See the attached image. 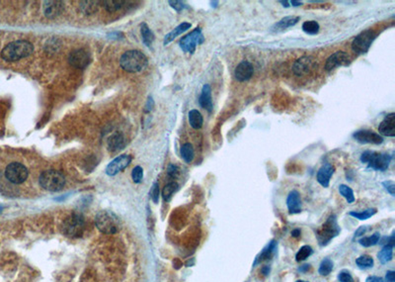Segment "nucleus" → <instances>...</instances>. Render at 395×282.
Returning a JSON list of instances; mask_svg holds the SVG:
<instances>
[{"label":"nucleus","mask_w":395,"mask_h":282,"mask_svg":"<svg viewBox=\"0 0 395 282\" xmlns=\"http://www.w3.org/2000/svg\"><path fill=\"white\" fill-rule=\"evenodd\" d=\"M286 206L289 214H299L302 212V198L298 190H291L288 193Z\"/></svg>","instance_id":"nucleus-18"},{"label":"nucleus","mask_w":395,"mask_h":282,"mask_svg":"<svg viewBox=\"0 0 395 282\" xmlns=\"http://www.w3.org/2000/svg\"><path fill=\"white\" fill-rule=\"evenodd\" d=\"M356 263L361 268H371V267L373 266L374 261H373V258L371 256L364 255V256H361L360 258H357Z\"/></svg>","instance_id":"nucleus-37"},{"label":"nucleus","mask_w":395,"mask_h":282,"mask_svg":"<svg viewBox=\"0 0 395 282\" xmlns=\"http://www.w3.org/2000/svg\"><path fill=\"white\" fill-rule=\"evenodd\" d=\"M40 185L47 191H60L66 184V177L58 170H45L39 178Z\"/></svg>","instance_id":"nucleus-5"},{"label":"nucleus","mask_w":395,"mask_h":282,"mask_svg":"<svg viewBox=\"0 0 395 282\" xmlns=\"http://www.w3.org/2000/svg\"><path fill=\"white\" fill-rule=\"evenodd\" d=\"M169 4L177 12H180V11H182L183 9H185L187 7V5L182 1H169Z\"/></svg>","instance_id":"nucleus-44"},{"label":"nucleus","mask_w":395,"mask_h":282,"mask_svg":"<svg viewBox=\"0 0 395 282\" xmlns=\"http://www.w3.org/2000/svg\"><path fill=\"white\" fill-rule=\"evenodd\" d=\"M83 5H81L82 10L84 13L86 14H92L96 11V2L95 1H85L82 3Z\"/></svg>","instance_id":"nucleus-39"},{"label":"nucleus","mask_w":395,"mask_h":282,"mask_svg":"<svg viewBox=\"0 0 395 282\" xmlns=\"http://www.w3.org/2000/svg\"><path fill=\"white\" fill-rule=\"evenodd\" d=\"M381 184L391 196H395V183L393 180H385Z\"/></svg>","instance_id":"nucleus-41"},{"label":"nucleus","mask_w":395,"mask_h":282,"mask_svg":"<svg viewBox=\"0 0 395 282\" xmlns=\"http://www.w3.org/2000/svg\"><path fill=\"white\" fill-rule=\"evenodd\" d=\"M339 192L346 200H347V202L349 204L355 202L356 198H355V195H354V191H353L352 188H350L348 185L341 184L339 186Z\"/></svg>","instance_id":"nucleus-31"},{"label":"nucleus","mask_w":395,"mask_h":282,"mask_svg":"<svg viewBox=\"0 0 395 282\" xmlns=\"http://www.w3.org/2000/svg\"><path fill=\"white\" fill-rule=\"evenodd\" d=\"M84 230L83 217L78 213L70 214L63 224V232L67 237H80Z\"/></svg>","instance_id":"nucleus-8"},{"label":"nucleus","mask_w":395,"mask_h":282,"mask_svg":"<svg viewBox=\"0 0 395 282\" xmlns=\"http://www.w3.org/2000/svg\"><path fill=\"white\" fill-rule=\"evenodd\" d=\"M68 62L72 67L83 70L87 68L91 63V56L89 52L84 49L74 50L69 54Z\"/></svg>","instance_id":"nucleus-14"},{"label":"nucleus","mask_w":395,"mask_h":282,"mask_svg":"<svg viewBox=\"0 0 395 282\" xmlns=\"http://www.w3.org/2000/svg\"><path fill=\"white\" fill-rule=\"evenodd\" d=\"M132 180L135 183H139L142 180V177H143V169H142V167L141 166H135L132 171Z\"/></svg>","instance_id":"nucleus-40"},{"label":"nucleus","mask_w":395,"mask_h":282,"mask_svg":"<svg viewBox=\"0 0 395 282\" xmlns=\"http://www.w3.org/2000/svg\"><path fill=\"white\" fill-rule=\"evenodd\" d=\"M317 67L316 61L309 56H305L296 60L292 66V71L295 75L304 76L310 73Z\"/></svg>","instance_id":"nucleus-11"},{"label":"nucleus","mask_w":395,"mask_h":282,"mask_svg":"<svg viewBox=\"0 0 395 282\" xmlns=\"http://www.w3.org/2000/svg\"><path fill=\"white\" fill-rule=\"evenodd\" d=\"M189 123H190L191 127L196 130L201 129L204 124V118H203L201 112L196 109L191 110L189 112Z\"/></svg>","instance_id":"nucleus-26"},{"label":"nucleus","mask_w":395,"mask_h":282,"mask_svg":"<svg viewBox=\"0 0 395 282\" xmlns=\"http://www.w3.org/2000/svg\"><path fill=\"white\" fill-rule=\"evenodd\" d=\"M95 225L104 234H115L120 228V221L113 212L103 210L96 215Z\"/></svg>","instance_id":"nucleus-6"},{"label":"nucleus","mask_w":395,"mask_h":282,"mask_svg":"<svg viewBox=\"0 0 395 282\" xmlns=\"http://www.w3.org/2000/svg\"><path fill=\"white\" fill-rule=\"evenodd\" d=\"M154 102L153 98H152V97H148V100H147V103H146V111H147V112L152 111V109L154 108Z\"/></svg>","instance_id":"nucleus-49"},{"label":"nucleus","mask_w":395,"mask_h":282,"mask_svg":"<svg viewBox=\"0 0 395 282\" xmlns=\"http://www.w3.org/2000/svg\"><path fill=\"white\" fill-rule=\"evenodd\" d=\"M366 282H383V279L378 276H369L366 279Z\"/></svg>","instance_id":"nucleus-48"},{"label":"nucleus","mask_w":395,"mask_h":282,"mask_svg":"<svg viewBox=\"0 0 395 282\" xmlns=\"http://www.w3.org/2000/svg\"><path fill=\"white\" fill-rule=\"evenodd\" d=\"M301 20L300 16H285L284 18H282L280 21H278L277 23H275L271 28L270 31L274 32V33H280L285 31L287 28H290L294 25H296L299 23V21Z\"/></svg>","instance_id":"nucleus-21"},{"label":"nucleus","mask_w":395,"mask_h":282,"mask_svg":"<svg viewBox=\"0 0 395 282\" xmlns=\"http://www.w3.org/2000/svg\"><path fill=\"white\" fill-rule=\"evenodd\" d=\"M192 27L191 23H181L180 25H178L174 30H172L170 33H168L165 37H164V45H168L170 42H172L176 37H178L179 35L183 34L184 32H186L187 30H189Z\"/></svg>","instance_id":"nucleus-25"},{"label":"nucleus","mask_w":395,"mask_h":282,"mask_svg":"<svg viewBox=\"0 0 395 282\" xmlns=\"http://www.w3.org/2000/svg\"><path fill=\"white\" fill-rule=\"evenodd\" d=\"M377 34L372 30L368 29L361 32L355 37L352 42V50L358 55H365L369 52L373 41L376 39Z\"/></svg>","instance_id":"nucleus-7"},{"label":"nucleus","mask_w":395,"mask_h":282,"mask_svg":"<svg viewBox=\"0 0 395 282\" xmlns=\"http://www.w3.org/2000/svg\"><path fill=\"white\" fill-rule=\"evenodd\" d=\"M280 3H281V4H283V6H284V7H285V8L289 7V2H288V1H286V0H285V1H283V0H281Z\"/></svg>","instance_id":"nucleus-53"},{"label":"nucleus","mask_w":395,"mask_h":282,"mask_svg":"<svg viewBox=\"0 0 395 282\" xmlns=\"http://www.w3.org/2000/svg\"><path fill=\"white\" fill-rule=\"evenodd\" d=\"M34 51L33 45L28 41H15L8 44L1 52V57L6 62H16L29 57Z\"/></svg>","instance_id":"nucleus-1"},{"label":"nucleus","mask_w":395,"mask_h":282,"mask_svg":"<svg viewBox=\"0 0 395 282\" xmlns=\"http://www.w3.org/2000/svg\"><path fill=\"white\" fill-rule=\"evenodd\" d=\"M376 212H377V210L375 208H370V209H367L365 211H360V212L352 211V212L349 213V215L356 218V219H358V220H360V221H365V220L370 219L373 215H375Z\"/></svg>","instance_id":"nucleus-33"},{"label":"nucleus","mask_w":395,"mask_h":282,"mask_svg":"<svg viewBox=\"0 0 395 282\" xmlns=\"http://www.w3.org/2000/svg\"><path fill=\"white\" fill-rule=\"evenodd\" d=\"M301 234H302V232H301L300 229H294V230H292V232H291V236H292L293 238H299V237L301 236Z\"/></svg>","instance_id":"nucleus-50"},{"label":"nucleus","mask_w":395,"mask_h":282,"mask_svg":"<svg viewBox=\"0 0 395 282\" xmlns=\"http://www.w3.org/2000/svg\"><path fill=\"white\" fill-rule=\"evenodd\" d=\"M179 189V185L177 182H169L168 184H166L163 188L162 190V197L164 199V201L169 202L172 198V196L174 195V193Z\"/></svg>","instance_id":"nucleus-28"},{"label":"nucleus","mask_w":395,"mask_h":282,"mask_svg":"<svg viewBox=\"0 0 395 282\" xmlns=\"http://www.w3.org/2000/svg\"><path fill=\"white\" fill-rule=\"evenodd\" d=\"M152 197H153V200H154V203L158 202V199H159V186H158L157 182L154 184V188L152 190Z\"/></svg>","instance_id":"nucleus-45"},{"label":"nucleus","mask_w":395,"mask_h":282,"mask_svg":"<svg viewBox=\"0 0 395 282\" xmlns=\"http://www.w3.org/2000/svg\"><path fill=\"white\" fill-rule=\"evenodd\" d=\"M353 138L362 145H380L383 143L382 136L372 130H359L353 134Z\"/></svg>","instance_id":"nucleus-12"},{"label":"nucleus","mask_w":395,"mask_h":282,"mask_svg":"<svg viewBox=\"0 0 395 282\" xmlns=\"http://www.w3.org/2000/svg\"><path fill=\"white\" fill-rule=\"evenodd\" d=\"M103 4H104L103 6L106 8L107 11L115 12L123 7L124 1H120V0H108V1H104Z\"/></svg>","instance_id":"nucleus-38"},{"label":"nucleus","mask_w":395,"mask_h":282,"mask_svg":"<svg viewBox=\"0 0 395 282\" xmlns=\"http://www.w3.org/2000/svg\"><path fill=\"white\" fill-rule=\"evenodd\" d=\"M369 226H362V227H360L356 232H355V235H354V239H356V238H358V237H360V236H362V235H364V234H366L367 232H368V230H369V228H368Z\"/></svg>","instance_id":"nucleus-46"},{"label":"nucleus","mask_w":395,"mask_h":282,"mask_svg":"<svg viewBox=\"0 0 395 282\" xmlns=\"http://www.w3.org/2000/svg\"><path fill=\"white\" fill-rule=\"evenodd\" d=\"M276 249H277V242H276V241L270 242V243L263 249V251L259 254V256L256 258L255 262H254V265H256V264H258V263H261V262L264 261V260L270 259V258L275 255Z\"/></svg>","instance_id":"nucleus-24"},{"label":"nucleus","mask_w":395,"mask_h":282,"mask_svg":"<svg viewBox=\"0 0 395 282\" xmlns=\"http://www.w3.org/2000/svg\"><path fill=\"white\" fill-rule=\"evenodd\" d=\"M351 58L347 53L342 51L336 52L327 59L325 64V70L332 71L340 67H348L351 65Z\"/></svg>","instance_id":"nucleus-13"},{"label":"nucleus","mask_w":395,"mask_h":282,"mask_svg":"<svg viewBox=\"0 0 395 282\" xmlns=\"http://www.w3.org/2000/svg\"><path fill=\"white\" fill-rule=\"evenodd\" d=\"M310 268H311V266H310L309 264H305V265H303V266H301V267L299 268V271H301V272H307L308 270H310Z\"/></svg>","instance_id":"nucleus-51"},{"label":"nucleus","mask_w":395,"mask_h":282,"mask_svg":"<svg viewBox=\"0 0 395 282\" xmlns=\"http://www.w3.org/2000/svg\"><path fill=\"white\" fill-rule=\"evenodd\" d=\"M333 266H334V263L330 258H324L319 265L318 272L320 275L326 276L331 273V271L333 270Z\"/></svg>","instance_id":"nucleus-35"},{"label":"nucleus","mask_w":395,"mask_h":282,"mask_svg":"<svg viewBox=\"0 0 395 282\" xmlns=\"http://www.w3.org/2000/svg\"><path fill=\"white\" fill-rule=\"evenodd\" d=\"M1 211H2V207H0V212H1Z\"/></svg>","instance_id":"nucleus-56"},{"label":"nucleus","mask_w":395,"mask_h":282,"mask_svg":"<svg viewBox=\"0 0 395 282\" xmlns=\"http://www.w3.org/2000/svg\"><path fill=\"white\" fill-rule=\"evenodd\" d=\"M292 6H294V7H298V6H301V5H303V2L302 1H295V0H291V1L289 2Z\"/></svg>","instance_id":"nucleus-52"},{"label":"nucleus","mask_w":395,"mask_h":282,"mask_svg":"<svg viewBox=\"0 0 395 282\" xmlns=\"http://www.w3.org/2000/svg\"><path fill=\"white\" fill-rule=\"evenodd\" d=\"M180 153H181L182 159H183L187 164H190V163L193 162L195 153H194V148H193V146H192L190 143L184 144V145L181 147Z\"/></svg>","instance_id":"nucleus-30"},{"label":"nucleus","mask_w":395,"mask_h":282,"mask_svg":"<svg viewBox=\"0 0 395 282\" xmlns=\"http://www.w3.org/2000/svg\"><path fill=\"white\" fill-rule=\"evenodd\" d=\"M140 33H141V37H142V41L143 43L147 46V47H151L152 44L154 43L155 37L154 34L153 33V31L150 29L145 23H142L140 25Z\"/></svg>","instance_id":"nucleus-27"},{"label":"nucleus","mask_w":395,"mask_h":282,"mask_svg":"<svg viewBox=\"0 0 395 282\" xmlns=\"http://www.w3.org/2000/svg\"><path fill=\"white\" fill-rule=\"evenodd\" d=\"M107 145H108V150L111 153H118V152L122 151L126 145L124 135L121 132H116L115 134H113L112 136L109 137Z\"/></svg>","instance_id":"nucleus-22"},{"label":"nucleus","mask_w":395,"mask_h":282,"mask_svg":"<svg viewBox=\"0 0 395 282\" xmlns=\"http://www.w3.org/2000/svg\"><path fill=\"white\" fill-rule=\"evenodd\" d=\"M383 282H395V272L393 270L387 271Z\"/></svg>","instance_id":"nucleus-47"},{"label":"nucleus","mask_w":395,"mask_h":282,"mask_svg":"<svg viewBox=\"0 0 395 282\" xmlns=\"http://www.w3.org/2000/svg\"><path fill=\"white\" fill-rule=\"evenodd\" d=\"M179 173H180V169H179V167H178L177 165H175V164H170L168 165L167 174H168L169 177H171V178H176V177H178Z\"/></svg>","instance_id":"nucleus-43"},{"label":"nucleus","mask_w":395,"mask_h":282,"mask_svg":"<svg viewBox=\"0 0 395 282\" xmlns=\"http://www.w3.org/2000/svg\"><path fill=\"white\" fill-rule=\"evenodd\" d=\"M254 73V68L248 61L241 62L234 70V76L237 81L244 82L249 80Z\"/></svg>","instance_id":"nucleus-16"},{"label":"nucleus","mask_w":395,"mask_h":282,"mask_svg":"<svg viewBox=\"0 0 395 282\" xmlns=\"http://www.w3.org/2000/svg\"><path fill=\"white\" fill-rule=\"evenodd\" d=\"M361 162L368 164V167L377 171H385L388 169L392 157L386 153H376L366 151L361 156Z\"/></svg>","instance_id":"nucleus-3"},{"label":"nucleus","mask_w":395,"mask_h":282,"mask_svg":"<svg viewBox=\"0 0 395 282\" xmlns=\"http://www.w3.org/2000/svg\"><path fill=\"white\" fill-rule=\"evenodd\" d=\"M393 258V247L391 246H384L381 251L377 254V258L380 263L385 264L392 260Z\"/></svg>","instance_id":"nucleus-29"},{"label":"nucleus","mask_w":395,"mask_h":282,"mask_svg":"<svg viewBox=\"0 0 395 282\" xmlns=\"http://www.w3.org/2000/svg\"><path fill=\"white\" fill-rule=\"evenodd\" d=\"M313 254V251L311 249V247L309 246H304L300 249V251L296 253L295 255V259L296 261H303L306 260L307 258H308L311 255Z\"/></svg>","instance_id":"nucleus-36"},{"label":"nucleus","mask_w":395,"mask_h":282,"mask_svg":"<svg viewBox=\"0 0 395 282\" xmlns=\"http://www.w3.org/2000/svg\"><path fill=\"white\" fill-rule=\"evenodd\" d=\"M335 172V167L330 164H325L324 165H322L319 170L317 171V175H316V179L318 181V183L323 186L324 188H327L330 184V179L333 176Z\"/></svg>","instance_id":"nucleus-19"},{"label":"nucleus","mask_w":395,"mask_h":282,"mask_svg":"<svg viewBox=\"0 0 395 282\" xmlns=\"http://www.w3.org/2000/svg\"><path fill=\"white\" fill-rule=\"evenodd\" d=\"M338 279L340 282H355L351 273L346 270H343L338 274Z\"/></svg>","instance_id":"nucleus-42"},{"label":"nucleus","mask_w":395,"mask_h":282,"mask_svg":"<svg viewBox=\"0 0 395 282\" xmlns=\"http://www.w3.org/2000/svg\"><path fill=\"white\" fill-rule=\"evenodd\" d=\"M295 282H308V281H305V280H298V281H295Z\"/></svg>","instance_id":"nucleus-55"},{"label":"nucleus","mask_w":395,"mask_h":282,"mask_svg":"<svg viewBox=\"0 0 395 282\" xmlns=\"http://www.w3.org/2000/svg\"><path fill=\"white\" fill-rule=\"evenodd\" d=\"M341 229L340 226L338 225L337 217L336 215H331L328 217V219L325 221V223L316 231V238L318 240V243L321 247L326 246L329 244L331 240H333L335 237H337L340 234Z\"/></svg>","instance_id":"nucleus-4"},{"label":"nucleus","mask_w":395,"mask_h":282,"mask_svg":"<svg viewBox=\"0 0 395 282\" xmlns=\"http://www.w3.org/2000/svg\"><path fill=\"white\" fill-rule=\"evenodd\" d=\"M302 28H303V31L307 35H316L319 33V30H320V26H319L318 22H316L314 20L304 22Z\"/></svg>","instance_id":"nucleus-32"},{"label":"nucleus","mask_w":395,"mask_h":282,"mask_svg":"<svg viewBox=\"0 0 395 282\" xmlns=\"http://www.w3.org/2000/svg\"><path fill=\"white\" fill-rule=\"evenodd\" d=\"M205 42V37L202 33L201 28H196L191 33L183 37L180 42L179 46L183 52L194 54L198 45H201Z\"/></svg>","instance_id":"nucleus-9"},{"label":"nucleus","mask_w":395,"mask_h":282,"mask_svg":"<svg viewBox=\"0 0 395 282\" xmlns=\"http://www.w3.org/2000/svg\"><path fill=\"white\" fill-rule=\"evenodd\" d=\"M269 271H270V268H269L268 266H265V267H263V269H262V272L264 273V275L269 274Z\"/></svg>","instance_id":"nucleus-54"},{"label":"nucleus","mask_w":395,"mask_h":282,"mask_svg":"<svg viewBox=\"0 0 395 282\" xmlns=\"http://www.w3.org/2000/svg\"><path fill=\"white\" fill-rule=\"evenodd\" d=\"M199 104L202 108L209 111H213V99H212V88L210 84H205L202 88V93L199 97Z\"/></svg>","instance_id":"nucleus-23"},{"label":"nucleus","mask_w":395,"mask_h":282,"mask_svg":"<svg viewBox=\"0 0 395 282\" xmlns=\"http://www.w3.org/2000/svg\"><path fill=\"white\" fill-rule=\"evenodd\" d=\"M379 240H380V234L374 233L370 237H364V238L360 239L359 243L361 246H363L365 248H370V247H373V246L377 245Z\"/></svg>","instance_id":"nucleus-34"},{"label":"nucleus","mask_w":395,"mask_h":282,"mask_svg":"<svg viewBox=\"0 0 395 282\" xmlns=\"http://www.w3.org/2000/svg\"><path fill=\"white\" fill-rule=\"evenodd\" d=\"M28 174L29 171L27 167L20 163H12L8 164L5 169L6 178L14 184L23 183L27 179Z\"/></svg>","instance_id":"nucleus-10"},{"label":"nucleus","mask_w":395,"mask_h":282,"mask_svg":"<svg viewBox=\"0 0 395 282\" xmlns=\"http://www.w3.org/2000/svg\"><path fill=\"white\" fill-rule=\"evenodd\" d=\"M379 135L385 137H395V113L387 114L378 126Z\"/></svg>","instance_id":"nucleus-17"},{"label":"nucleus","mask_w":395,"mask_h":282,"mask_svg":"<svg viewBox=\"0 0 395 282\" xmlns=\"http://www.w3.org/2000/svg\"><path fill=\"white\" fill-rule=\"evenodd\" d=\"M148 64L146 56L136 50L126 52L120 60L121 68L128 72L142 71Z\"/></svg>","instance_id":"nucleus-2"},{"label":"nucleus","mask_w":395,"mask_h":282,"mask_svg":"<svg viewBox=\"0 0 395 282\" xmlns=\"http://www.w3.org/2000/svg\"><path fill=\"white\" fill-rule=\"evenodd\" d=\"M132 162V157L129 155H122L116 158L114 161H112L107 168H106V173L110 176H114L118 174L120 171L125 169Z\"/></svg>","instance_id":"nucleus-15"},{"label":"nucleus","mask_w":395,"mask_h":282,"mask_svg":"<svg viewBox=\"0 0 395 282\" xmlns=\"http://www.w3.org/2000/svg\"><path fill=\"white\" fill-rule=\"evenodd\" d=\"M64 11V3L61 1H45L44 3V14L48 19H54Z\"/></svg>","instance_id":"nucleus-20"}]
</instances>
